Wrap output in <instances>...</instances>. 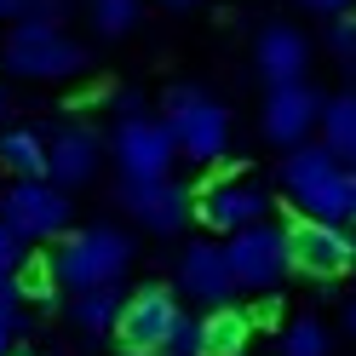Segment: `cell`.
Wrapping results in <instances>:
<instances>
[{
	"mask_svg": "<svg viewBox=\"0 0 356 356\" xmlns=\"http://www.w3.org/2000/svg\"><path fill=\"white\" fill-rule=\"evenodd\" d=\"M282 190L316 225H356V167H339L322 144H299L282 161Z\"/></svg>",
	"mask_w": 356,
	"mask_h": 356,
	"instance_id": "1",
	"label": "cell"
},
{
	"mask_svg": "<svg viewBox=\"0 0 356 356\" xmlns=\"http://www.w3.org/2000/svg\"><path fill=\"white\" fill-rule=\"evenodd\" d=\"M161 121H167V132H172L178 155H190V161L213 167V161H225V155H230V109L218 104L207 86H190V81L167 86Z\"/></svg>",
	"mask_w": 356,
	"mask_h": 356,
	"instance_id": "2",
	"label": "cell"
},
{
	"mask_svg": "<svg viewBox=\"0 0 356 356\" xmlns=\"http://www.w3.org/2000/svg\"><path fill=\"white\" fill-rule=\"evenodd\" d=\"M132 236L115 225H86L75 236H63V248L52 253V276L70 293H92V287H115L132 264Z\"/></svg>",
	"mask_w": 356,
	"mask_h": 356,
	"instance_id": "3",
	"label": "cell"
},
{
	"mask_svg": "<svg viewBox=\"0 0 356 356\" xmlns=\"http://www.w3.org/2000/svg\"><path fill=\"white\" fill-rule=\"evenodd\" d=\"M0 63L24 81H70L92 70V52L81 47L75 35H63L58 24H17L6 40H0Z\"/></svg>",
	"mask_w": 356,
	"mask_h": 356,
	"instance_id": "4",
	"label": "cell"
},
{
	"mask_svg": "<svg viewBox=\"0 0 356 356\" xmlns=\"http://www.w3.org/2000/svg\"><path fill=\"white\" fill-rule=\"evenodd\" d=\"M70 213H75V202L58 184H47V178H17L0 195V225L24 241H58L70 230Z\"/></svg>",
	"mask_w": 356,
	"mask_h": 356,
	"instance_id": "5",
	"label": "cell"
},
{
	"mask_svg": "<svg viewBox=\"0 0 356 356\" xmlns=\"http://www.w3.org/2000/svg\"><path fill=\"white\" fill-rule=\"evenodd\" d=\"M356 264V236L339 225H316V218H293L287 225V270L310 282H333Z\"/></svg>",
	"mask_w": 356,
	"mask_h": 356,
	"instance_id": "6",
	"label": "cell"
},
{
	"mask_svg": "<svg viewBox=\"0 0 356 356\" xmlns=\"http://www.w3.org/2000/svg\"><path fill=\"white\" fill-rule=\"evenodd\" d=\"M225 264H230L236 287H248V293H270V287H282V276H287V230L282 225L236 230L225 241Z\"/></svg>",
	"mask_w": 356,
	"mask_h": 356,
	"instance_id": "7",
	"label": "cell"
},
{
	"mask_svg": "<svg viewBox=\"0 0 356 356\" xmlns=\"http://www.w3.org/2000/svg\"><path fill=\"white\" fill-rule=\"evenodd\" d=\"M109 155H115L121 178H172L178 144H172V132H167L161 115H144V121H115Z\"/></svg>",
	"mask_w": 356,
	"mask_h": 356,
	"instance_id": "8",
	"label": "cell"
},
{
	"mask_svg": "<svg viewBox=\"0 0 356 356\" xmlns=\"http://www.w3.org/2000/svg\"><path fill=\"white\" fill-rule=\"evenodd\" d=\"M121 207L149 236H178L195 218V195L178 178H121Z\"/></svg>",
	"mask_w": 356,
	"mask_h": 356,
	"instance_id": "9",
	"label": "cell"
},
{
	"mask_svg": "<svg viewBox=\"0 0 356 356\" xmlns=\"http://www.w3.org/2000/svg\"><path fill=\"white\" fill-rule=\"evenodd\" d=\"M195 213H202V225L218 230V236H236V230H253L264 225V213H270V190L253 184V178H213V184L195 195Z\"/></svg>",
	"mask_w": 356,
	"mask_h": 356,
	"instance_id": "10",
	"label": "cell"
},
{
	"mask_svg": "<svg viewBox=\"0 0 356 356\" xmlns=\"http://www.w3.org/2000/svg\"><path fill=\"white\" fill-rule=\"evenodd\" d=\"M172 322H178V299L167 287H138V293H127V305H121L115 339H121L127 356H161Z\"/></svg>",
	"mask_w": 356,
	"mask_h": 356,
	"instance_id": "11",
	"label": "cell"
},
{
	"mask_svg": "<svg viewBox=\"0 0 356 356\" xmlns=\"http://www.w3.org/2000/svg\"><path fill=\"white\" fill-rule=\"evenodd\" d=\"M322 92L310 81H293V86H270V98H264V115H259V127H264V138H270L276 149H299V144H310V132L322 127Z\"/></svg>",
	"mask_w": 356,
	"mask_h": 356,
	"instance_id": "12",
	"label": "cell"
},
{
	"mask_svg": "<svg viewBox=\"0 0 356 356\" xmlns=\"http://www.w3.org/2000/svg\"><path fill=\"white\" fill-rule=\"evenodd\" d=\"M178 293H190L202 310H225L236 299V276L225 264V248L218 241H190L184 253H178Z\"/></svg>",
	"mask_w": 356,
	"mask_h": 356,
	"instance_id": "13",
	"label": "cell"
},
{
	"mask_svg": "<svg viewBox=\"0 0 356 356\" xmlns=\"http://www.w3.org/2000/svg\"><path fill=\"white\" fill-rule=\"evenodd\" d=\"M98 161H104V144L92 127H58L47 138V184H58L63 195L92 184L98 178Z\"/></svg>",
	"mask_w": 356,
	"mask_h": 356,
	"instance_id": "14",
	"label": "cell"
},
{
	"mask_svg": "<svg viewBox=\"0 0 356 356\" xmlns=\"http://www.w3.org/2000/svg\"><path fill=\"white\" fill-rule=\"evenodd\" d=\"M253 63H259V75L270 86H293L310 70V40L293 24H270V29H259V40H253Z\"/></svg>",
	"mask_w": 356,
	"mask_h": 356,
	"instance_id": "15",
	"label": "cell"
},
{
	"mask_svg": "<svg viewBox=\"0 0 356 356\" xmlns=\"http://www.w3.org/2000/svg\"><path fill=\"white\" fill-rule=\"evenodd\" d=\"M322 149L339 167H356V92H333L322 104Z\"/></svg>",
	"mask_w": 356,
	"mask_h": 356,
	"instance_id": "16",
	"label": "cell"
},
{
	"mask_svg": "<svg viewBox=\"0 0 356 356\" xmlns=\"http://www.w3.org/2000/svg\"><path fill=\"white\" fill-rule=\"evenodd\" d=\"M121 305H127L121 282H115V287H92V293H75L70 322L86 333V339H109V333H115V322H121Z\"/></svg>",
	"mask_w": 356,
	"mask_h": 356,
	"instance_id": "17",
	"label": "cell"
},
{
	"mask_svg": "<svg viewBox=\"0 0 356 356\" xmlns=\"http://www.w3.org/2000/svg\"><path fill=\"white\" fill-rule=\"evenodd\" d=\"M248 333H253V316L248 310H207L202 316V356H241V345H248Z\"/></svg>",
	"mask_w": 356,
	"mask_h": 356,
	"instance_id": "18",
	"label": "cell"
},
{
	"mask_svg": "<svg viewBox=\"0 0 356 356\" xmlns=\"http://www.w3.org/2000/svg\"><path fill=\"white\" fill-rule=\"evenodd\" d=\"M0 161L17 178H47V138L35 127H6L0 132Z\"/></svg>",
	"mask_w": 356,
	"mask_h": 356,
	"instance_id": "19",
	"label": "cell"
},
{
	"mask_svg": "<svg viewBox=\"0 0 356 356\" xmlns=\"http://www.w3.org/2000/svg\"><path fill=\"white\" fill-rule=\"evenodd\" d=\"M86 17L104 40H121L144 24V0H86Z\"/></svg>",
	"mask_w": 356,
	"mask_h": 356,
	"instance_id": "20",
	"label": "cell"
},
{
	"mask_svg": "<svg viewBox=\"0 0 356 356\" xmlns=\"http://www.w3.org/2000/svg\"><path fill=\"white\" fill-rule=\"evenodd\" d=\"M276 350L282 356H333V333H327L322 316H293L282 327V345Z\"/></svg>",
	"mask_w": 356,
	"mask_h": 356,
	"instance_id": "21",
	"label": "cell"
},
{
	"mask_svg": "<svg viewBox=\"0 0 356 356\" xmlns=\"http://www.w3.org/2000/svg\"><path fill=\"white\" fill-rule=\"evenodd\" d=\"M17 293H24V299H52L58 293V276H52V259H24V264H17Z\"/></svg>",
	"mask_w": 356,
	"mask_h": 356,
	"instance_id": "22",
	"label": "cell"
},
{
	"mask_svg": "<svg viewBox=\"0 0 356 356\" xmlns=\"http://www.w3.org/2000/svg\"><path fill=\"white\" fill-rule=\"evenodd\" d=\"M161 356H202V316H184V310H178V322L167 333Z\"/></svg>",
	"mask_w": 356,
	"mask_h": 356,
	"instance_id": "23",
	"label": "cell"
},
{
	"mask_svg": "<svg viewBox=\"0 0 356 356\" xmlns=\"http://www.w3.org/2000/svg\"><path fill=\"white\" fill-rule=\"evenodd\" d=\"M327 47H333V58H339L345 70H356V17H333Z\"/></svg>",
	"mask_w": 356,
	"mask_h": 356,
	"instance_id": "24",
	"label": "cell"
},
{
	"mask_svg": "<svg viewBox=\"0 0 356 356\" xmlns=\"http://www.w3.org/2000/svg\"><path fill=\"white\" fill-rule=\"evenodd\" d=\"M0 327H17V333H24V293H17L12 276H0Z\"/></svg>",
	"mask_w": 356,
	"mask_h": 356,
	"instance_id": "25",
	"label": "cell"
},
{
	"mask_svg": "<svg viewBox=\"0 0 356 356\" xmlns=\"http://www.w3.org/2000/svg\"><path fill=\"white\" fill-rule=\"evenodd\" d=\"M29 259V248H24V236H12L6 225H0V276H17V264Z\"/></svg>",
	"mask_w": 356,
	"mask_h": 356,
	"instance_id": "26",
	"label": "cell"
},
{
	"mask_svg": "<svg viewBox=\"0 0 356 356\" xmlns=\"http://www.w3.org/2000/svg\"><path fill=\"white\" fill-rule=\"evenodd\" d=\"M115 121H144V92H132V86H127V92L115 98Z\"/></svg>",
	"mask_w": 356,
	"mask_h": 356,
	"instance_id": "27",
	"label": "cell"
},
{
	"mask_svg": "<svg viewBox=\"0 0 356 356\" xmlns=\"http://www.w3.org/2000/svg\"><path fill=\"white\" fill-rule=\"evenodd\" d=\"M299 6H305V12H322V17H345L356 0H299Z\"/></svg>",
	"mask_w": 356,
	"mask_h": 356,
	"instance_id": "28",
	"label": "cell"
},
{
	"mask_svg": "<svg viewBox=\"0 0 356 356\" xmlns=\"http://www.w3.org/2000/svg\"><path fill=\"white\" fill-rule=\"evenodd\" d=\"M24 6L29 0H0V17H24Z\"/></svg>",
	"mask_w": 356,
	"mask_h": 356,
	"instance_id": "29",
	"label": "cell"
},
{
	"mask_svg": "<svg viewBox=\"0 0 356 356\" xmlns=\"http://www.w3.org/2000/svg\"><path fill=\"white\" fill-rule=\"evenodd\" d=\"M12 339H17V327H0V356H12Z\"/></svg>",
	"mask_w": 356,
	"mask_h": 356,
	"instance_id": "30",
	"label": "cell"
},
{
	"mask_svg": "<svg viewBox=\"0 0 356 356\" xmlns=\"http://www.w3.org/2000/svg\"><path fill=\"white\" fill-rule=\"evenodd\" d=\"M345 327H350V339H356V299L345 305Z\"/></svg>",
	"mask_w": 356,
	"mask_h": 356,
	"instance_id": "31",
	"label": "cell"
},
{
	"mask_svg": "<svg viewBox=\"0 0 356 356\" xmlns=\"http://www.w3.org/2000/svg\"><path fill=\"white\" fill-rule=\"evenodd\" d=\"M155 6H172V12H190L195 0H155Z\"/></svg>",
	"mask_w": 356,
	"mask_h": 356,
	"instance_id": "32",
	"label": "cell"
},
{
	"mask_svg": "<svg viewBox=\"0 0 356 356\" xmlns=\"http://www.w3.org/2000/svg\"><path fill=\"white\" fill-rule=\"evenodd\" d=\"M0 115H6V86H0Z\"/></svg>",
	"mask_w": 356,
	"mask_h": 356,
	"instance_id": "33",
	"label": "cell"
},
{
	"mask_svg": "<svg viewBox=\"0 0 356 356\" xmlns=\"http://www.w3.org/2000/svg\"><path fill=\"white\" fill-rule=\"evenodd\" d=\"M12 356H24V350H12Z\"/></svg>",
	"mask_w": 356,
	"mask_h": 356,
	"instance_id": "34",
	"label": "cell"
}]
</instances>
